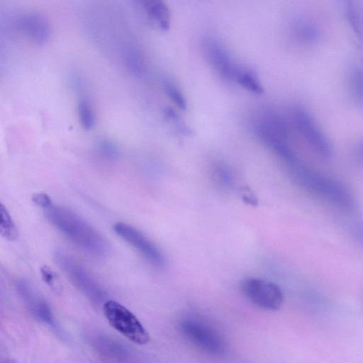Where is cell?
Masks as SVG:
<instances>
[{"instance_id":"9a60e30c","label":"cell","mask_w":363,"mask_h":363,"mask_svg":"<svg viewBox=\"0 0 363 363\" xmlns=\"http://www.w3.org/2000/svg\"><path fill=\"white\" fill-rule=\"evenodd\" d=\"M347 86L354 104L363 108V69L359 67L350 69L347 77Z\"/></svg>"},{"instance_id":"52a82bcc","label":"cell","mask_w":363,"mask_h":363,"mask_svg":"<svg viewBox=\"0 0 363 363\" xmlns=\"http://www.w3.org/2000/svg\"><path fill=\"white\" fill-rule=\"evenodd\" d=\"M103 311L109 324L128 340L140 345L149 342L145 328L124 306L113 300H106L103 304Z\"/></svg>"},{"instance_id":"9c48e42d","label":"cell","mask_w":363,"mask_h":363,"mask_svg":"<svg viewBox=\"0 0 363 363\" xmlns=\"http://www.w3.org/2000/svg\"><path fill=\"white\" fill-rule=\"evenodd\" d=\"M201 48L207 61L215 71L226 80H235L240 67L235 63L224 45L213 35L201 40Z\"/></svg>"},{"instance_id":"ba28073f","label":"cell","mask_w":363,"mask_h":363,"mask_svg":"<svg viewBox=\"0 0 363 363\" xmlns=\"http://www.w3.org/2000/svg\"><path fill=\"white\" fill-rule=\"evenodd\" d=\"M241 291L253 305L267 311H277L283 303L281 289L269 281L250 277L240 283Z\"/></svg>"},{"instance_id":"e0dca14e","label":"cell","mask_w":363,"mask_h":363,"mask_svg":"<svg viewBox=\"0 0 363 363\" xmlns=\"http://www.w3.org/2000/svg\"><path fill=\"white\" fill-rule=\"evenodd\" d=\"M0 232L2 237L14 240L18 238L17 228L6 207L0 206Z\"/></svg>"},{"instance_id":"5b68a950","label":"cell","mask_w":363,"mask_h":363,"mask_svg":"<svg viewBox=\"0 0 363 363\" xmlns=\"http://www.w3.org/2000/svg\"><path fill=\"white\" fill-rule=\"evenodd\" d=\"M54 257L73 284L91 301L99 304L105 300V290L78 261L65 251L58 249L54 252Z\"/></svg>"},{"instance_id":"30bf717a","label":"cell","mask_w":363,"mask_h":363,"mask_svg":"<svg viewBox=\"0 0 363 363\" xmlns=\"http://www.w3.org/2000/svg\"><path fill=\"white\" fill-rule=\"evenodd\" d=\"M16 289L26 307L33 317L60 333V329L45 298L24 279H20L16 282Z\"/></svg>"},{"instance_id":"d4e9b609","label":"cell","mask_w":363,"mask_h":363,"mask_svg":"<svg viewBox=\"0 0 363 363\" xmlns=\"http://www.w3.org/2000/svg\"><path fill=\"white\" fill-rule=\"evenodd\" d=\"M352 155L354 161L363 166V138L354 145Z\"/></svg>"},{"instance_id":"2e32d148","label":"cell","mask_w":363,"mask_h":363,"mask_svg":"<svg viewBox=\"0 0 363 363\" xmlns=\"http://www.w3.org/2000/svg\"><path fill=\"white\" fill-rule=\"evenodd\" d=\"M235 81L252 93L259 94L263 92V88L257 77L249 69L240 67L235 76Z\"/></svg>"},{"instance_id":"d6986e66","label":"cell","mask_w":363,"mask_h":363,"mask_svg":"<svg viewBox=\"0 0 363 363\" xmlns=\"http://www.w3.org/2000/svg\"><path fill=\"white\" fill-rule=\"evenodd\" d=\"M164 89L170 100L180 109L186 108V99L180 89L172 81L166 79L163 82Z\"/></svg>"},{"instance_id":"4fadbf2b","label":"cell","mask_w":363,"mask_h":363,"mask_svg":"<svg viewBox=\"0 0 363 363\" xmlns=\"http://www.w3.org/2000/svg\"><path fill=\"white\" fill-rule=\"evenodd\" d=\"M86 340L92 349L108 361L129 362L133 352L124 344L106 335L91 332L86 334Z\"/></svg>"},{"instance_id":"7402d4cb","label":"cell","mask_w":363,"mask_h":363,"mask_svg":"<svg viewBox=\"0 0 363 363\" xmlns=\"http://www.w3.org/2000/svg\"><path fill=\"white\" fill-rule=\"evenodd\" d=\"M100 155L108 160L115 159L118 156V149L116 145L109 140H103L98 144Z\"/></svg>"},{"instance_id":"cb8c5ba5","label":"cell","mask_w":363,"mask_h":363,"mask_svg":"<svg viewBox=\"0 0 363 363\" xmlns=\"http://www.w3.org/2000/svg\"><path fill=\"white\" fill-rule=\"evenodd\" d=\"M33 202L39 207L46 209L52 205L49 196L44 193H36L32 196Z\"/></svg>"},{"instance_id":"8fae6325","label":"cell","mask_w":363,"mask_h":363,"mask_svg":"<svg viewBox=\"0 0 363 363\" xmlns=\"http://www.w3.org/2000/svg\"><path fill=\"white\" fill-rule=\"evenodd\" d=\"M113 230L123 240L137 249L150 264L157 267L164 264V258L160 249L141 232L122 222L116 223Z\"/></svg>"},{"instance_id":"484cf974","label":"cell","mask_w":363,"mask_h":363,"mask_svg":"<svg viewBox=\"0 0 363 363\" xmlns=\"http://www.w3.org/2000/svg\"><path fill=\"white\" fill-rule=\"evenodd\" d=\"M354 233L357 235L358 239H359L363 243V224L357 223L354 226Z\"/></svg>"},{"instance_id":"603a6c76","label":"cell","mask_w":363,"mask_h":363,"mask_svg":"<svg viewBox=\"0 0 363 363\" xmlns=\"http://www.w3.org/2000/svg\"><path fill=\"white\" fill-rule=\"evenodd\" d=\"M40 274L44 282L54 291H58L60 290V286L57 281V277L48 266L44 265L41 267Z\"/></svg>"},{"instance_id":"8992f818","label":"cell","mask_w":363,"mask_h":363,"mask_svg":"<svg viewBox=\"0 0 363 363\" xmlns=\"http://www.w3.org/2000/svg\"><path fill=\"white\" fill-rule=\"evenodd\" d=\"M291 118L297 132L315 155L325 160L332 156L333 146L330 140L306 108L295 106Z\"/></svg>"},{"instance_id":"ac0fdd59","label":"cell","mask_w":363,"mask_h":363,"mask_svg":"<svg viewBox=\"0 0 363 363\" xmlns=\"http://www.w3.org/2000/svg\"><path fill=\"white\" fill-rule=\"evenodd\" d=\"M216 180L224 187H230L233 183V174L229 166L225 162H218L213 167Z\"/></svg>"},{"instance_id":"6da1fadb","label":"cell","mask_w":363,"mask_h":363,"mask_svg":"<svg viewBox=\"0 0 363 363\" xmlns=\"http://www.w3.org/2000/svg\"><path fill=\"white\" fill-rule=\"evenodd\" d=\"M286 164L293 180L306 193L341 211H355V198L343 182L311 169L296 158L286 162Z\"/></svg>"},{"instance_id":"44dd1931","label":"cell","mask_w":363,"mask_h":363,"mask_svg":"<svg viewBox=\"0 0 363 363\" xmlns=\"http://www.w3.org/2000/svg\"><path fill=\"white\" fill-rule=\"evenodd\" d=\"M296 38L304 43H311L316 38V30L310 24L303 22L298 23L294 30Z\"/></svg>"},{"instance_id":"7a4b0ae2","label":"cell","mask_w":363,"mask_h":363,"mask_svg":"<svg viewBox=\"0 0 363 363\" xmlns=\"http://www.w3.org/2000/svg\"><path fill=\"white\" fill-rule=\"evenodd\" d=\"M45 210L47 219L79 248L99 257L108 253L106 240L72 210L54 205Z\"/></svg>"},{"instance_id":"5bb4252c","label":"cell","mask_w":363,"mask_h":363,"mask_svg":"<svg viewBox=\"0 0 363 363\" xmlns=\"http://www.w3.org/2000/svg\"><path fill=\"white\" fill-rule=\"evenodd\" d=\"M130 2L150 26L161 31L169 28L171 16L164 0H130Z\"/></svg>"},{"instance_id":"3957f363","label":"cell","mask_w":363,"mask_h":363,"mask_svg":"<svg viewBox=\"0 0 363 363\" xmlns=\"http://www.w3.org/2000/svg\"><path fill=\"white\" fill-rule=\"evenodd\" d=\"M182 335L191 345L201 352L213 357L223 356L228 350V343L222 333L205 318L187 315L178 323Z\"/></svg>"},{"instance_id":"7c38bea8","label":"cell","mask_w":363,"mask_h":363,"mask_svg":"<svg viewBox=\"0 0 363 363\" xmlns=\"http://www.w3.org/2000/svg\"><path fill=\"white\" fill-rule=\"evenodd\" d=\"M14 26L19 32L36 45H45L50 39V23L41 13L33 11L21 13L16 18Z\"/></svg>"},{"instance_id":"ffe728a7","label":"cell","mask_w":363,"mask_h":363,"mask_svg":"<svg viewBox=\"0 0 363 363\" xmlns=\"http://www.w3.org/2000/svg\"><path fill=\"white\" fill-rule=\"evenodd\" d=\"M78 114L82 127L86 130L91 129L95 125L94 113L89 104L81 100L78 104Z\"/></svg>"},{"instance_id":"277c9868","label":"cell","mask_w":363,"mask_h":363,"mask_svg":"<svg viewBox=\"0 0 363 363\" xmlns=\"http://www.w3.org/2000/svg\"><path fill=\"white\" fill-rule=\"evenodd\" d=\"M255 135L285 162L296 158L289 145V133L283 118L277 113L266 110L253 125Z\"/></svg>"}]
</instances>
